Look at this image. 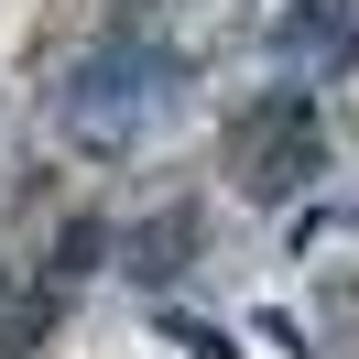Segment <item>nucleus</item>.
<instances>
[{"mask_svg": "<svg viewBox=\"0 0 359 359\" xmlns=\"http://www.w3.org/2000/svg\"><path fill=\"white\" fill-rule=\"evenodd\" d=\"M316 163H327V109H316V88H262L229 120V175H240V196L283 207Z\"/></svg>", "mask_w": 359, "mask_h": 359, "instance_id": "obj_2", "label": "nucleus"}, {"mask_svg": "<svg viewBox=\"0 0 359 359\" xmlns=\"http://www.w3.org/2000/svg\"><path fill=\"white\" fill-rule=\"evenodd\" d=\"M185 240H196V218L175 207L163 229H142V240H131V272H142V283H175V272H185Z\"/></svg>", "mask_w": 359, "mask_h": 359, "instance_id": "obj_3", "label": "nucleus"}, {"mask_svg": "<svg viewBox=\"0 0 359 359\" xmlns=\"http://www.w3.org/2000/svg\"><path fill=\"white\" fill-rule=\"evenodd\" d=\"M98 250H109V229H98V218H76L66 240H55V272L76 283V272H98Z\"/></svg>", "mask_w": 359, "mask_h": 359, "instance_id": "obj_4", "label": "nucleus"}, {"mask_svg": "<svg viewBox=\"0 0 359 359\" xmlns=\"http://www.w3.org/2000/svg\"><path fill=\"white\" fill-rule=\"evenodd\" d=\"M163 76H175V55L153 44V33H109V44H88L66 66V88H55V131L76 142V153H120V142L153 120V98H163Z\"/></svg>", "mask_w": 359, "mask_h": 359, "instance_id": "obj_1", "label": "nucleus"}]
</instances>
